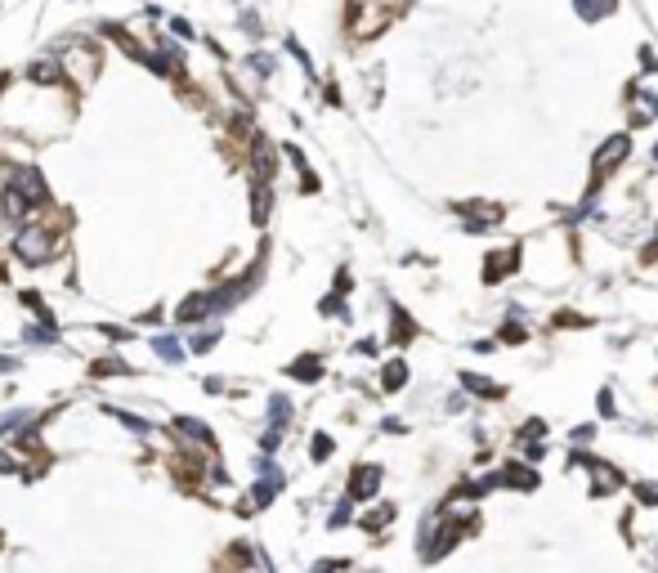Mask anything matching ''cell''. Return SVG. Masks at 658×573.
<instances>
[{
	"label": "cell",
	"mask_w": 658,
	"mask_h": 573,
	"mask_svg": "<svg viewBox=\"0 0 658 573\" xmlns=\"http://www.w3.org/2000/svg\"><path fill=\"white\" fill-rule=\"evenodd\" d=\"M22 304H27V309H41V314H45V300L36 296V291H22ZM45 318H50V314H45Z\"/></svg>",
	"instance_id": "obj_25"
},
{
	"label": "cell",
	"mask_w": 658,
	"mask_h": 573,
	"mask_svg": "<svg viewBox=\"0 0 658 573\" xmlns=\"http://www.w3.org/2000/svg\"><path fill=\"white\" fill-rule=\"evenodd\" d=\"M27 77H32V81L54 85V81H58V63H54V58H36V63L27 67Z\"/></svg>",
	"instance_id": "obj_15"
},
{
	"label": "cell",
	"mask_w": 658,
	"mask_h": 573,
	"mask_svg": "<svg viewBox=\"0 0 658 573\" xmlns=\"http://www.w3.org/2000/svg\"><path fill=\"white\" fill-rule=\"evenodd\" d=\"M0 470H14V457H5V453H0Z\"/></svg>",
	"instance_id": "obj_31"
},
{
	"label": "cell",
	"mask_w": 658,
	"mask_h": 573,
	"mask_svg": "<svg viewBox=\"0 0 658 573\" xmlns=\"http://www.w3.org/2000/svg\"><path fill=\"white\" fill-rule=\"evenodd\" d=\"M376 489H381V466H359L349 479V502H368Z\"/></svg>",
	"instance_id": "obj_4"
},
{
	"label": "cell",
	"mask_w": 658,
	"mask_h": 573,
	"mask_svg": "<svg viewBox=\"0 0 658 573\" xmlns=\"http://www.w3.org/2000/svg\"><path fill=\"white\" fill-rule=\"evenodd\" d=\"M175 430H179V434H188V439H198V444H215L211 425L198 421V417H175Z\"/></svg>",
	"instance_id": "obj_8"
},
{
	"label": "cell",
	"mask_w": 658,
	"mask_h": 573,
	"mask_svg": "<svg viewBox=\"0 0 658 573\" xmlns=\"http://www.w3.org/2000/svg\"><path fill=\"white\" fill-rule=\"evenodd\" d=\"M389 520H394V506H376V510H368V515H363V529L376 533V529H385Z\"/></svg>",
	"instance_id": "obj_17"
},
{
	"label": "cell",
	"mask_w": 658,
	"mask_h": 573,
	"mask_svg": "<svg viewBox=\"0 0 658 573\" xmlns=\"http://www.w3.org/2000/svg\"><path fill=\"white\" fill-rule=\"evenodd\" d=\"M404 381H408V363H404V359H394V363H389V368H385L381 385L389 389V394H394V389H404Z\"/></svg>",
	"instance_id": "obj_13"
},
{
	"label": "cell",
	"mask_w": 658,
	"mask_h": 573,
	"mask_svg": "<svg viewBox=\"0 0 658 573\" xmlns=\"http://www.w3.org/2000/svg\"><path fill=\"white\" fill-rule=\"evenodd\" d=\"M5 85H9V77H5V72H0V90H5Z\"/></svg>",
	"instance_id": "obj_32"
},
{
	"label": "cell",
	"mask_w": 658,
	"mask_h": 573,
	"mask_svg": "<svg viewBox=\"0 0 658 573\" xmlns=\"http://www.w3.org/2000/svg\"><path fill=\"white\" fill-rule=\"evenodd\" d=\"M502 479L510 484V489H538V475H533V470H520V466H510Z\"/></svg>",
	"instance_id": "obj_18"
},
{
	"label": "cell",
	"mask_w": 658,
	"mask_h": 573,
	"mask_svg": "<svg viewBox=\"0 0 658 573\" xmlns=\"http://www.w3.org/2000/svg\"><path fill=\"white\" fill-rule=\"evenodd\" d=\"M631 153V135H614V139H605V148L595 153V162H591V193L605 184V175L614 166H623V157Z\"/></svg>",
	"instance_id": "obj_2"
},
{
	"label": "cell",
	"mask_w": 658,
	"mask_h": 573,
	"mask_svg": "<svg viewBox=\"0 0 658 573\" xmlns=\"http://www.w3.org/2000/svg\"><path fill=\"white\" fill-rule=\"evenodd\" d=\"M269 206H273L269 184H260V179H255V188H251V219H255V224H264V219H269Z\"/></svg>",
	"instance_id": "obj_9"
},
{
	"label": "cell",
	"mask_w": 658,
	"mask_h": 573,
	"mask_svg": "<svg viewBox=\"0 0 658 573\" xmlns=\"http://www.w3.org/2000/svg\"><path fill=\"white\" fill-rule=\"evenodd\" d=\"M27 198H22L18 188H5V198H0V211H5V219H14V224H22L27 219Z\"/></svg>",
	"instance_id": "obj_7"
},
{
	"label": "cell",
	"mask_w": 658,
	"mask_h": 573,
	"mask_svg": "<svg viewBox=\"0 0 658 573\" xmlns=\"http://www.w3.org/2000/svg\"><path fill=\"white\" fill-rule=\"evenodd\" d=\"M211 345H215V332H202V336H193V349H198V354H206Z\"/></svg>",
	"instance_id": "obj_24"
},
{
	"label": "cell",
	"mask_w": 658,
	"mask_h": 573,
	"mask_svg": "<svg viewBox=\"0 0 658 573\" xmlns=\"http://www.w3.org/2000/svg\"><path fill=\"white\" fill-rule=\"evenodd\" d=\"M309 457H314V461H327V457H332V439H327V434H314Z\"/></svg>",
	"instance_id": "obj_19"
},
{
	"label": "cell",
	"mask_w": 658,
	"mask_h": 573,
	"mask_svg": "<svg viewBox=\"0 0 658 573\" xmlns=\"http://www.w3.org/2000/svg\"><path fill=\"white\" fill-rule=\"evenodd\" d=\"M112 372L121 376V372H130V368H126V363H117V359L112 363H94V376H112Z\"/></svg>",
	"instance_id": "obj_23"
},
{
	"label": "cell",
	"mask_w": 658,
	"mask_h": 573,
	"mask_svg": "<svg viewBox=\"0 0 658 573\" xmlns=\"http://www.w3.org/2000/svg\"><path fill=\"white\" fill-rule=\"evenodd\" d=\"M211 309H215L211 291H193V296H184V300L175 304V323H179V327H188V323H202Z\"/></svg>",
	"instance_id": "obj_3"
},
{
	"label": "cell",
	"mask_w": 658,
	"mask_h": 573,
	"mask_svg": "<svg viewBox=\"0 0 658 573\" xmlns=\"http://www.w3.org/2000/svg\"><path fill=\"white\" fill-rule=\"evenodd\" d=\"M461 385L475 389L479 399H502V385H497V381H484V376H475V372H461Z\"/></svg>",
	"instance_id": "obj_10"
},
{
	"label": "cell",
	"mask_w": 658,
	"mask_h": 573,
	"mask_svg": "<svg viewBox=\"0 0 658 573\" xmlns=\"http://www.w3.org/2000/svg\"><path fill=\"white\" fill-rule=\"evenodd\" d=\"M9 188H18L27 202H45V198H50V188H45L41 170H32V166H27V170H18V175H14V184H9Z\"/></svg>",
	"instance_id": "obj_5"
},
{
	"label": "cell",
	"mask_w": 658,
	"mask_h": 573,
	"mask_svg": "<svg viewBox=\"0 0 658 573\" xmlns=\"http://www.w3.org/2000/svg\"><path fill=\"white\" fill-rule=\"evenodd\" d=\"M287 372H291V376H296V381H318V376H323V363H318V359H314V354H304L300 363H291V368H287Z\"/></svg>",
	"instance_id": "obj_12"
},
{
	"label": "cell",
	"mask_w": 658,
	"mask_h": 573,
	"mask_svg": "<svg viewBox=\"0 0 658 573\" xmlns=\"http://www.w3.org/2000/svg\"><path fill=\"white\" fill-rule=\"evenodd\" d=\"M345 560H323V565H314V573H332V569H340Z\"/></svg>",
	"instance_id": "obj_29"
},
{
	"label": "cell",
	"mask_w": 658,
	"mask_h": 573,
	"mask_svg": "<svg viewBox=\"0 0 658 573\" xmlns=\"http://www.w3.org/2000/svg\"><path fill=\"white\" fill-rule=\"evenodd\" d=\"M515 264H520V251H515V247H502L489 264H484V283H502V278L515 269Z\"/></svg>",
	"instance_id": "obj_6"
},
{
	"label": "cell",
	"mask_w": 658,
	"mask_h": 573,
	"mask_svg": "<svg viewBox=\"0 0 658 573\" xmlns=\"http://www.w3.org/2000/svg\"><path fill=\"white\" fill-rule=\"evenodd\" d=\"M394 340H412V323L404 309H394Z\"/></svg>",
	"instance_id": "obj_21"
},
{
	"label": "cell",
	"mask_w": 658,
	"mask_h": 573,
	"mask_svg": "<svg viewBox=\"0 0 658 573\" xmlns=\"http://www.w3.org/2000/svg\"><path fill=\"white\" fill-rule=\"evenodd\" d=\"M50 247H54V238L45 233L41 224H22L18 228V238H14V255L22 264H41V260H50Z\"/></svg>",
	"instance_id": "obj_1"
},
{
	"label": "cell",
	"mask_w": 658,
	"mask_h": 573,
	"mask_svg": "<svg viewBox=\"0 0 658 573\" xmlns=\"http://www.w3.org/2000/svg\"><path fill=\"white\" fill-rule=\"evenodd\" d=\"M153 349H157V354H162L166 363H179V359H184V345H179L175 336H157V340H153Z\"/></svg>",
	"instance_id": "obj_16"
},
{
	"label": "cell",
	"mask_w": 658,
	"mask_h": 573,
	"mask_svg": "<svg viewBox=\"0 0 658 573\" xmlns=\"http://www.w3.org/2000/svg\"><path fill=\"white\" fill-rule=\"evenodd\" d=\"M654 112H658V103H654V99H640V103H636V117H631V126H645V121H654Z\"/></svg>",
	"instance_id": "obj_20"
},
{
	"label": "cell",
	"mask_w": 658,
	"mask_h": 573,
	"mask_svg": "<svg viewBox=\"0 0 658 573\" xmlns=\"http://www.w3.org/2000/svg\"><path fill=\"white\" fill-rule=\"evenodd\" d=\"M103 412H108L112 421H121L126 430H135V434H148V430H153V425L143 421V417H135V412H121V408H103Z\"/></svg>",
	"instance_id": "obj_14"
},
{
	"label": "cell",
	"mask_w": 658,
	"mask_h": 573,
	"mask_svg": "<svg viewBox=\"0 0 658 573\" xmlns=\"http://www.w3.org/2000/svg\"><path fill=\"white\" fill-rule=\"evenodd\" d=\"M631 493H636V497H640L645 506H658V484H636V489H631Z\"/></svg>",
	"instance_id": "obj_22"
},
{
	"label": "cell",
	"mask_w": 658,
	"mask_h": 573,
	"mask_svg": "<svg viewBox=\"0 0 658 573\" xmlns=\"http://www.w3.org/2000/svg\"><path fill=\"white\" fill-rule=\"evenodd\" d=\"M640 260H658V238H654V242H650V247H645V251H640Z\"/></svg>",
	"instance_id": "obj_30"
},
{
	"label": "cell",
	"mask_w": 658,
	"mask_h": 573,
	"mask_svg": "<svg viewBox=\"0 0 658 573\" xmlns=\"http://www.w3.org/2000/svg\"><path fill=\"white\" fill-rule=\"evenodd\" d=\"M170 32H175V36H184V41H188V36H193V27H188L184 18H170Z\"/></svg>",
	"instance_id": "obj_27"
},
{
	"label": "cell",
	"mask_w": 658,
	"mask_h": 573,
	"mask_svg": "<svg viewBox=\"0 0 658 573\" xmlns=\"http://www.w3.org/2000/svg\"><path fill=\"white\" fill-rule=\"evenodd\" d=\"M345 520H349V502H345V506H336V510H332V529H340V524H345Z\"/></svg>",
	"instance_id": "obj_28"
},
{
	"label": "cell",
	"mask_w": 658,
	"mask_h": 573,
	"mask_svg": "<svg viewBox=\"0 0 658 573\" xmlns=\"http://www.w3.org/2000/svg\"><path fill=\"white\" fill-rule=\"evenodd\" d=\"M574 5H578V14L587 18V22H595V18H609V14H614L618 0H574Z\"/></svg>",
	"instance_id": "obj_11"
},
{
	"label": "cell",
	"mask_w": 658,
	"mask_h": 573,
	"mask_svg": "<svg viewBox=\"0 0 658 573\" xmlns=\"http://www.w3.org/2000/svg\"><path fill=\"white\" fill-rule=\"evenodd\" d=\"M502 340H510V345H520V340H524V327H520V323H510L506 332H502Z\"/></svg>",
	"instance_id": "obj_26"
}]
</instances>
